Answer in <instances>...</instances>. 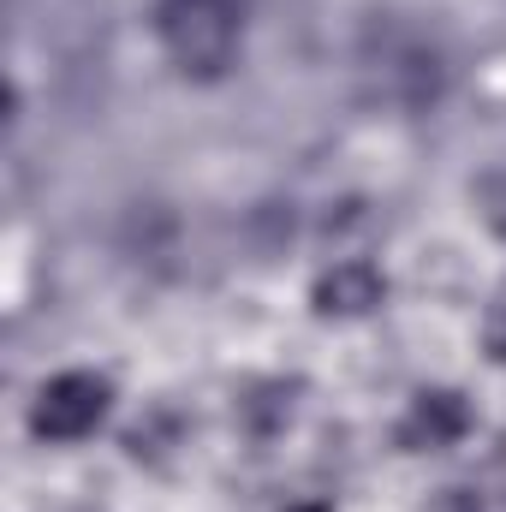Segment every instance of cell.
<instances>
[{"label":"cell","mask_w":506,"mask_h":512,"mask_svg":"<svg viewBox=\"0 0 506 512\" xmlns=\"http://www.w3.org/2000/svg\"><path fill=\"white\" fill-rule=\"evenodd\" d=\"M483 346H489V358H495V364H506V292L483 310Z\"/></svg>","instance_id":"obj_5"},{"label":"cell","mask_w":506,"mask_h":512,"mask_svg":"<svg viewBox=\"0 0 506 512\" xmlns=\"http://www.w3.org/2000/svg\"><path fill=\"white\" fill-rule=\"evenodd\" d=\"M108 405H114V387H108V376L66 370V376H54V382L36 387L30 429H36L42 441H84V435H96V429H102Z\"/></svg>","instance_id":"obj_2"},{"label":"cell","mask_w":506,"mask_h":512,"mask_svg":"<svg viewBox=\"0 0 506 512\" xmlns=\"http://www.w3.org/2000/svg\"><path fill=\"white\" fill-rule=\"evenodd\" d=\"M316 310L322 316H340V322H352V316H370L381 298H387V274H381L376 262H334L322 280H316Z\"/></svg>","instance_id":"obj_4"},{"label":"cell","mask_w":506,"mask_h":512,"mask_svg":"<svg viewBox=\"0 0 506 512\" xmlns=\"http://www.w3.org/2000/svg\"><path fill=\"white\" fill-rule=\"evenodd\" d=\"M155 30H161L167 60L185 78H221L239 60L245 0H161L155 6Z\"/></svg>","instance_id":"obj_1"},{"label":"cell","mask_w":506,"mask_h":512,"mask_svg":"<svg viewBox=\"0 0 506 512\" xmlns=\"http://www.w3.org/2000/svg\"><path fill=\"white\" fill-rule=\"evenodd\" d=\"M465 429H471V405H465L459 393H417L411 411H405V423H399V441H405L411 453H441V447H453Z\"/></svg>","instance_id":"obj_3"}]
</instances>
